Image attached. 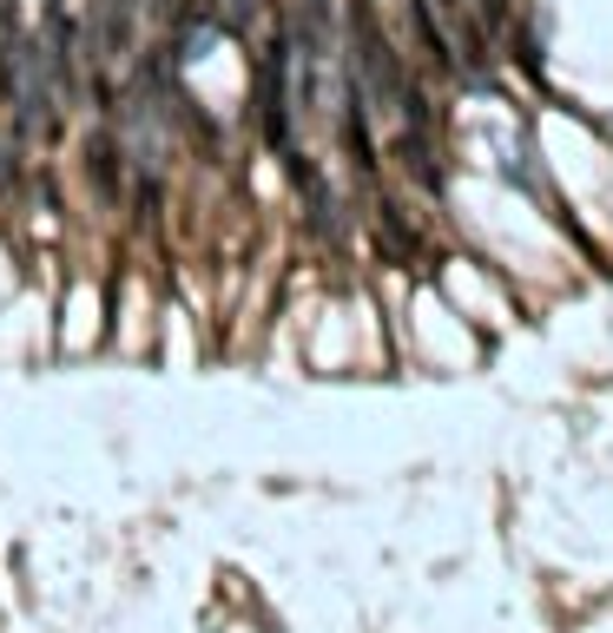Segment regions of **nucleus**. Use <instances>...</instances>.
I'll return each mask as SVG.
<instances>
[]
</instances>
